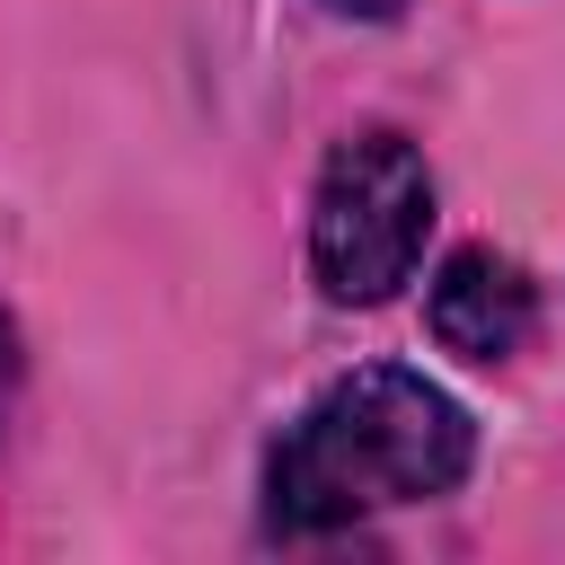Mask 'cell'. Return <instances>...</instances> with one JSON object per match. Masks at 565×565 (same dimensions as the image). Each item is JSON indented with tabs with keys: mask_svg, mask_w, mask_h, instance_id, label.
<instances>
[{
	"mask_svg": "<svg viewBox=\"0 0 565 565\" xmlns=\"http://www.w3.org/2000/svg\"><path fill=\"white\" fill-rule=\"evenodd\" d=\"M468 450H477L468 406L424 371H397V362L344 371L282 424L265 459V521L309 539L388 503H433L468 477Z\"/></svg>",
	"mask_w": 565,
	"mask_h": 565,
	"instance_id": "obj_1",
	"label": "cell"
},
{
	"mask_svg": "<svg viewBox=\"0 0 565 565\" xmlns=\"http://www.w3.org/2000/svg\"><path fill=\"white\" fill-rule=\"evenodd\" d=\"M424 230H433V177H424V150L406 132H353L335 141L327 177H318V212H309V256H318V282L353 309L388 300L415 256H424Z\"/></svg>",
	"mask_w": 565,
	"mask_h": 565,
	"instance_id": "obj_2",
	"label": "cell"
},
{
	"mask_svg": "<svg viewBox=\"0 0 565 565\" xmlns=\"http://www.w3.org/2000/svg\"><path fill=\"white\" fill-rule=\"evenodd\" d=\"M424 318H433V335H441L459 362H503V353L530 344V327H539V291H530V274H521L512 256H494V247H459V256L433 274Z\"/></svg>",
	"mask_w": 565,
	"mask_h": 565,
	"instance_id": "obj_3",
	"label": "cell"
},
{
	"mask_svg": "<svg viewBox=\"0 0 565 565\" xmlns=\"http://www.w3.org/2000/svg\"><path fill=\"white\" fill-rule=\"evenodd\" d=\"M9 388H18V335H9V318H0V406H9Z\"/></svg>",
	"mask_w": 565,
	"mask_h": 565,
	"instance_id": "obj_4",
	"label": "cell"
},
{
	"mask_svg": "<svg viewBox=\"0 0 565 565\" xmlns=\"http://www.w3.org/2000/svg\"><path fill=\"white\" fill-rule=\"evenodd\" d=\"M327 9H344V18H397L406 0H327Z\"/></svg>",
	"mask_w": 565,
	"mask_h": 565,
	"instance_id": "obj_5",
	"label": "cell"
}]
</instances>
